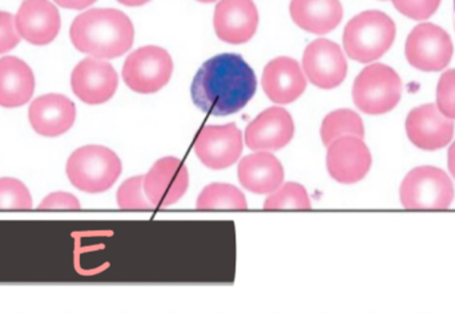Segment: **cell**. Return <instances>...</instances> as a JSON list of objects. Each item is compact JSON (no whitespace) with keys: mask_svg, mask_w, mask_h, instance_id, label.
Wrapping results in <instances>:
<instances>
[{"mask_svg":"<svg viewBox=\"0 0 455 313\" xmlns=\"http://www.w3.org/2000/svg\"><path fill=\"white\" fill-rule=\"evenodd\" d=\"M256 88V75L243 56L221 53L200 67L192 82L191 95L202 111L228 116L243 109Z\"/></svg>","mask_w":455,"mask_h":313,"instance_id":"obj_1","label":"cell"},{"mask_svg":"<svg viewBox=\"0 0 455 313\" xmlns=\"http://www.w3.org/2000/svg\"><path fill=\"white\" fill-rule=\"evenodd\" d=\"M69 36L80 52L98 59H115L131 50L135 28L122 11L93 8L75 19Z\"/></svg>","mask_w":455,"mask_h":313,"instance_id":"obj_2","label":"cell"},{"mask_svg":"<svg viewBox=\"0 0 455 313\" xmlns=\"http://www.w3.org/2000/svg\"><path fill=\"white\" fill-rule=\"evenodd\" d=\"M395 39V24L379 10L355 15L344 29L345 51L353 60L371 63L387 52Z\"/></svg>","mask_w":455,"mask_h":313,"instance_id":"obj_3","label":"cell"},{"mask_svg":"<svg viewBox=\"0 0 455 313\" xmlns=\"http://www.w3.org/2000/svg\"><path fill=\"white\" fill-rule=\"evenodd\" d=\"M122 160L103 146H84L67 162V176L80 191L101 194L108 191L122 175Z\"/></svg>","mask_w":455,"mask_h":313,"instance_id":"obj_4","label":"cell"},{"mask_svg":"<svg viewBox=\"0 0 455 313\" xmlns=\"http://www.w3.org/2000/svg\"><path fill=\"white\" fill-rule=\"evenodd\" d=\"M352 95L357 108L365 114H387L400 103L403 82L392 67L371 64L355 77Z\"/></svg>","mask_w":455,"mask_h":313,"instance_id":"obj_5","label":"cell"},{"mask_svg":"<svg viewBox=\"0 0 455 313\" xmlns=\"http://www.w3.org/2000/svg\"><path fill=\"white\" fill-rule=\"evenodd\" d=\"M400 197L408 210H446L454 200L453 181L440 168L417 167L403 179Z\"/></svg>","mask_w":455,"mask_h":313,"instance_id":"obj_6","label":"cell"},{"mask_svg":"<svg viewBox=\"0 0 455 313\" xmlns=\"http://www.w3.org/2000/svg\"><path fill=\"white\" fill-rule=\"evenodd\" d=\"M173 74L170 52L157 45L133 51L123 67L125 84L139 93H154L164 88Z\"/></svg>","mask_w":455,"mask_h":313,"instance_id":"obj_7","label":"cell"},{"mask_svg":"<svg viewBox=\"0 0 455 313\" xmlns=\"http://www.w3.org/2000/svg\"><path fill=\"white\" fill-rule=\"evenodd\" d=\"M453 52L451 35L437 24H419L406 40V59L421 71H443L451 63Z\"/></svg>","mask_w":455,"mask_h":313,"instance_id":"obj_8","label":"cell"},{"mask_svg":"<svg viewBox=\"0 0 455 313\" xmlns=\"http://www.w3.org/2000/svg\"><path fill=\"white\" fill-rule=\"evenodd\" d=\"M302 71L315 87L331 90L339 87L347 77V61L337 43L317 39L305 48Z\"/></svg>","mask_w":455,"mask_h":313,"instance_id":"obj_9","label":"cell"},{"mask_svg":"<svg viewBox=\"0 0 455 313\" xmlns=\"http://www.w3.org/2000/svg\"><path fill=\"white\" fill-rule=\"evenodd\" d=\"M195 154L212 170H224L237 162L243 152V135L235 123L207 125L195 140Z\"/></svg>","mask_w":455,"mask_h":313,"instance_id":"obj_10","label":"cell"},{"mask_svg":"<svg viewBox=\"0 0 455 313\" xmlns=\"http://www.w3.org/2000/svg\"><path fill=\"white\" fill-rule=\"evenodd\" d=\"M326 167L329 175L339 183H358L371 171V154L363 139L344 136L329 144Z\"/></svg>","mask_w":455,"mask_h":313,"instance_id":"obj_11","label":"cell"},{"mask_svg":"<svg viewBox=\"0 0 455 313\" xmlns=\"http://www.w3.org/2000/svg\"><path fill=\"white\" fill-rule=\"evenodd\" d=\"M189 173L178 157L157 160L144 176V191L155 207L175 205L188 191Z\"/></svg>","mask_w":455,"mask_h":313,"instance_id":"obj_12","label":"cell"},{"mask_svg":"<svg viewBox=\"0 0 455 313\" xmlns=\"http://www.w3.org/2000/svg\"><path fill=\"white\" fill-rule=\"evenodd\" d=\"M72 91L87 104H103L112 99L119 85V77L108 61L85 58L71 75Z\"/></svg>","mask_w":455,"mask_h":313,"instance_id":"obj_13","label":"cell"},{"mask_svg":"<svg viewBox=\"0 0 455 313\" xmlns=\"http://www.w3.org/2000/svg\"><path fill=\"white\" fill-rule=\"evenodd\" d=\"M406 133L419 149L437 151L453 139L454 120L445 116L435 104H425L411 109L406 117Z\"/></svg>","mask_w":455,"mask_h":313,"instance_id":"obj_14","label":"cell"},{"mask_svg":"<svg viewBox=\"0 0 455 313\" xmlns=\"http://www.w3.org/2000/svg\"><path fill=\"white\" fill-rule=\"evenodd\" d=\"M294 136L291 115L281 107H272L254 117L245 130V143L253 151H278Z\"/></svg>","mask_w":455,"mask_h":313,"instance_id":"obj_15","label":"cell"},{"mask_svg":"<svg viewBox=\"0 0 455 313\" xmlns=\"http://www.w3.org/2000/svg\"><path fill=\"white\" fill-rule=\"evenodd\" d=\"M259 16L251 0H220L213 24L219 39L229 44H243L256 34Z\"/></svg>","mask_w":455,"mask_h":313,"instance_id":"obj_16","label":"cell"},{"mask_svg":"<svg viewBox=\"0 0 455 313\" xmlns=\"http://www.w3.org/2000/svg\"><path fill=\"white\" fill-rule=\"evenodd\" d=\"M20 37L34 45H47L60 31V13L48 0H26L15 16Z\"/></svg>","mask_w":455,"mask_h":313,"instance_id":"obj_17","label":"cell"},{"mask_svg":"<svg viewBox=\"0 0 455 313\" xmlns=\"http://www.w3.org/2000/svg\"><path fill=\"white\" fill-rule=\"evenodd\" d=\"M261 84L273 103L289 104L297 100L307 90V76L299 61L288 56H280L265 66Z\"/></svg>","mask_w":455,"mask_h":313,"instance_id":"obj_18","label":"cell"},{"mask_svg":"<svg viewBox=\"0 0 455 313\" xmlns=\"http://www.w3.org/2000/svg\"><path fill=\"white\" fill-rule=\"evenodd\" d=\"M28 119L35 132L55 138L71 130L76 119V107L67 96L47 93L32 101Z\"/></svg>","mask_w":455,"mask_h":313,"instance_id":"obj_19","label":"cell"},{"mask_svg":"<svg viewBox=\"0 0 455 313\" xmlns=\"http://www.w3.org/2000/svg\"><path fill=\"white\" fill-rule=\"evenodd\" d=\"M238 181L243 189L257 195H270L283 181V167L269 151H257L238 163Z\"/></svg>","mask_w":455,"mask_h":313,"instance_id":"obj_20","label":"cell"},{"mask_svg":"<svg viewBox=\"0 0 455 313\" xmlns=\"http://www.w3.org/2000/svg\"><path fill=\"white\" fill-rule=\"evenodd\" d=\"M35 76L31 67L15 56L0 59V107L18 108L34 95Z\"/></svg>","mask_w":455,"mask_h":313,"instance_id":"obj_21","label":"cell"},{"mask_svg":"<svg viewBox=\"0 0 455 313\" xmlns=\"http://www.w3.org/2000/svg\"><path fill=\"white\" fill-rule=\"evenodd\" d=\"M289 11L299 28L315 35L333 31L344 16L339 0H291Z\"/></svg>","mask_w":455,"mask_h":313,"instance_id":"obj_22","label":"cell"},{"mask_svg":"<svg viewBox=\"0 0 455 313\" xmlns=\"http://www.w3.org/2000/svg\"><path fill=\"white\" fill-rule=\"evenodd\" d=\"M344 136L365 138V127L360 115L352 109H337L326 115L321 124V139L326 147Z\"/></svg>","mask_w":455,"mask_h":313,"instance_id":"obj_23","label":"cell"},{"mask_svg":"<svg viewBox=\"0 0 455 313\" xmlns=\"http://www.w3.org/2000/svg\"><path fill=\"white\" fill-rule=\"evenodd\" d=\"M199 210H246L248 203L240 189L224 183L205 187L197 199Z\"/></svg>","mask_w":455,"mask_h":313,"instance_id":"obj_24","label":"cell"},{"mask_svg":"<svg viewBox=\"0 0 455 313\" xmlns=\"http://www.w3.org/2000/svg\"><path fill=\"white\" fill-rule=\"evenodd\" d=\"M307 189L297 183H286L275 189L264 203V210H309Z\"/></svg>","mask_w":455,"mask_h":313,"instance_id":"obj_25","label":"cell"},{"mask_svg":"<svg viewBox=\"0 0 455 313\" xmlns=\"http://www.w3.org/2000/svg\"><path fill=\"white\" fill-rule=\"evenodd\" d=\"M28 189L18 179H0V210H31Z\"/></svg>","mask_w":455,"mask_h":313,"instance_id":"obj_26","label":"cell"},{"mask_svg":"<svg viewBox=\"0 0 455 313\" xmlns=\"http://www.w3.org/2000/svg\"><path fill=\"white\" fill-rule=\"evenodd\" d=\"M117 205L123 210H152L155 205L149 202L144 191V176L128 179L117 191Z\"/></svg>","mask_w":455,"mask_h":313,"instance_id":"obj_27","label":"cell"},{"mask_svg":"<svg viewBox=\"0 0 455 313\" xmlns=\"http://www.w3.org/2000/svg\"><path fill=\"white\" fill-rule=\"evenodd\" d=\"M437 107L445 116L455 120V69L443 72L437 87Z\"/></svg>","mask_w":455,"mask_h":313,"instance_id":"obj_28","label":"cell"},{"mask_svg":"<svg viewBox=\"0 0 455 313\" xmlns=\"http://www.w3.org/2000/svg\"><path fill=\"white\" fill-rule=\"evenodd\" d=\"M395 7L408 18L425 20L440 7L441 0H392Z\"/></svg>","mask_w":455,"mask_h":313,"instance_id":"obj_29","label":"cell"},{"mask_svg":"<svg viewBox=\"0 0 455 313\" xmlns=\"http://www.w3.org/2000/svg\"><path fill=\"white\" fill-rule=\"evenodd\" d=\"M20 35L16 29L15 18L0 11V53L8 52L19 44Z\"/></svg>","mask_w":455,"mask_h":313,"instance_id":"obj_30","label":"cell"},{"mask_svg":"<svg viewBox=\"0 0 455 313\" xmlns=\"http://www.w3.org/2000/svg\"><path fill=\"white\" fill-rule=\"evenodd\" d=\"M79 200L68 192H55L48 195L39 205V210H79Z\"/></svg>","mask_w":455,"mask_h":313,"instance_id":"obj_31","label":"cell"},{"mask_svg":"<svg viewBox=\"0 0 455 313\" xmlns=\"http://www.w3.org/2000/svg\"><path fill=\"white\" fill-rule=\"evenodd\" d=\"M56 4L68 10H84V8L92 5L96 0H53Z\"/></svg>","mask_w":455,"mask_h":313,"instance_id":"obj_32","label":"cell"},{"mask_svg":"<svg viewBox=\"0 0 455 313\" xmlns=\"http://www.w3.org/2000/svg\"><path fill=\"white\" fill-rule=\"evenodd\" d=\"M448 165L449 171H451V175L455 179V141L451 144V148H449Z\"/></svg>","mask_w":455,"mask_h":313,"instance_id":"obj_33","label":"cell"},{"mask_svg":"<svg viewBox=\"0 0 455 313\" xmlns=\"http://www.w3.org/2000/svg\"><path fill=\"white\" fill-rule=\"evenodd\" d=\"M117 2L128 5V7H139V5L147 4V3L151 2V0H117Z\"/></svg>","mask_w":455,"mask_h":313,"instance_id":"obj_34","label":"cell"},{"mask_svg":"<svg viewBox=\"0 0 455 313\" xmlns=\"http://www.w3.org/2000/svg\"><path fill=\"white\" fill-rule=\"evenodd\" d=\"M197 2H200V3H213V2H218V0H197Z\"/></svg>","mask_w":455,"mask_h":313,"instance_id":"obj_35","label":"cell"},{"mask_svg":"<svg viewBox=\"0 0 455 313\" xmlns=\"http://www.w3.org/2000/svg\"><path fill=\"white\" fill-rule=\"evenodd\" d=\"M454 10H455V0H454Z\"/></svg>","mask_w":455,"mask_h":313,"instance_id":"obj_36","label":"cell"}]
</instances>
